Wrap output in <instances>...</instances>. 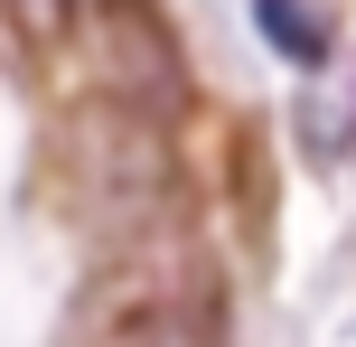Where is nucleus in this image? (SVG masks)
<instances>
[{
  "label": "nucleus",
  "mask_w": 356,
  "mask_h": 347,
  "mask_svg": "<svg viewBox=\"0 0 356 347\" xmlns=\"http://www.w3.org/2000/svg\"><path fill=\"white\" fill-rule=\"evenodd\" d=\"M75 19H85L94 56H104V94L122 113L160 122V113L188 104V47H178L160 0H75Z\"/></svg>",
  "instance_id": "1"
},
{
  "label": "nucleus",
  "mask_w": 356,
  "mask_h": 347,
  "mask_svg": "<svg viewBox=\"0 0 356 347\" xmlns=\"http://www.w3.org/2000/svg\"><path fill=\"white\" fill-rule=\"evenodd\" d=\"M253 10H263V29H272V47H282V56H300V66H309V56H328V19H309L300 0H253Z\"/></svg>",
  "instance_id": "2"
},
{
  "label": "nucleus",
  "mask_w": 356,
  "mask_h": 347,
  "mask_svg": "<svg viewBox=\"0 0 356 347\" xmlns=\"http://www.w3.org/2000/svg\"><path fill=\"white\" fill-rule=\"evenodd\" d=\"M0 19H10L19 38H38V47H47V38L75 29V0H0Z\"/></svg>",
  "instance_id": "3"
}]
</instances>
